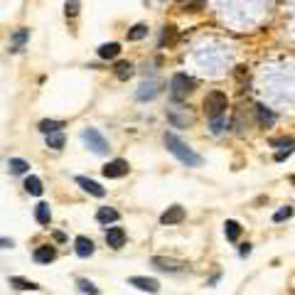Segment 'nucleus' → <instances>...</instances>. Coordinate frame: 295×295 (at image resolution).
Instances as JSON below:
<instances>
[{"instance_id": "f257e3e1", "label": "nucleus", "mask_w": 295, "mask_h": 295, "mask_svg": "<svg viewBox=\"0 0 295 295\" xmlns=\"http://www.w3.org/2000/svg\"><path fill=\"white\" fill-rule=\"evenodd\" d=\"M163 140H165V148H167V150H170L182 165H187V167H199V165H202V158H199L184 140H180L175 133H165Z\"/></svg>"}, {"instance_id": "f03ea898", "label": "nucleus", "mask_w": 295, "mask_h": 295, "mask_svg": "<svg viewBox=\"0 0 295 295\" xmlns=\"http://www.w3.org/2000/svg\"><path fill=\"white\" fill-rule=\"evenodd\" d=\"M227 108H229V98H227L224 91H209L207 94V98H204V114H207L209 121L221 118L227 114Z\"/></svg>"}, {"instance_id": "7ed1b4c3", "label": "nucleus", "mask_w": 295, "mask_h": 295, "mask_svg": "<svg viewBox=\"0 0 295 295\" xmlns=\"http://www.w3.org/2000/svg\"><path fill=\"white\" fill-rule=\"evenodd\" d=\"M197 82L192 77H187V74H175V77L170 79V96L172 101H184L192 91H195Z\"/></svg>"}, {"instance_id": "20e7f679", "label": "nucleus", "mask_w": 295, "mask_h": 295, "mask_svg": "<svg viewBox=\"0 0 295 295\" xmlns=\"http://www.w3.org/2000/svg\"><path fill=\"white\" fill-rule=\"evenodd\" d=\"M82 140L89 145V150L91 153H96V155H106L111 148H108V140L96 131V128H84L82 131Z\"/></svg>"}, {"instance_id": "39448f33", "label": "nucleus", "mask_w": 295, "mask_h": 295, "mask_svg": "<svg viewBox=\"0 0 295 295\" xmlns=\"http://www.w3.org/2000/svg\"><path fill=\"white\" fill-rule=\"evenodd\" d=\"M150 263H153L158 271H167V273H182V271L190 268L187 261H177V258H167V256H153Z\"/></svg>"}, {"instance_id": "423d86ee", "label": "nucleus", "mask_w": 295, "mask_h": 295, "mask_svg": "<svg viewBox=\"0 0 295 295\" xmlns=\"http://www.w3.org/2000/svg\"><path fill=\"white\" fill-rule=\"evenodd\" d=\"M128 172H131V165H128L126 160H121V158H116V160H111V163L103 165V177H108V180L126 177Z\"/></svg>"}, {"instance_id": "0eeeda50", "label": "nucleus", "mask_w": 295, "mask_h": 295, "mask_svg": "<svg viewBox=\"0 0 295 295\" xmlns=\"http://www.w3.org/2000/svg\"><path fill=\"white\" fill-rule=\"evenodd\" d=\"M182 219H184V209H182L180 204H172V207H167V209L160 214V224L172 227V224H180Z\"/></svg>"}, {"instance_id": "6e6552de", "label": "nucleus", "mask_w": 295, "mask_h": 295, "mask_svg": "<svg viewBox=\"0 0 295 295\" xmlns=\"http://www.w3.org/2000/svg\"><path fill=\"white\" fill-rule=\"evenodd\" d=\"M128 283L138 290H145V293H158L160 290V283L155 278H145V276H133V278H128Z\"/></svg>"}, {"instance_id": "1a4fd4ad", "label": "nucleus", "mask_w": 295, "mask_h": 295, "mask_svg": "<svg viewBox=\"0 0 295 295\" xmlns=\"http://www.w3.org/2000/svg\"><path fill=\"white\" fill-rule=\"evenodd\" d=\"M158 94H160L158 82H143V84L138 86V91H135V98H138V101H150V98H155Z\"/></svg>"}, {"instance_id": "9d476101", "label": "nucleus", "mask_w": 295, "mask_h": 295, "mask_svg": "<svg viewBox=\"0 0 295 295\" xmlns=\"http://www.w3.org/2000/svg\"><path fill=\"white\" fill-rule=\"evenodd\" d=\"M77 184L84 190V192H89V195H94V197H106V190L101 187V184L96 182V180H89V177H77Z\"/></svg>"}, {"instance_id": "9b49d317", "label": "nucleus", "mask_w": 295, "mask_h": 295, "mask_svg": "<svg viewBox=\"0 0 295 295\" xmlns=\"http://www.w3.org/2000/svg\"><path fill=\"white\" fill-rule=\"evenodd\" d=\"M106 244H108L111 248H121V246L126 244V231H123L121 227L106 229Z\"/></svg>"}, {"instance_id": "f8f14e48", "label": "nucleus", "mask_w": 295, "mask_h": 295, "mask_svg": "<svg viewBox=\"0 0 295 295\" xmlns=\"http://www.w3.org/2000/svg\"><path fill=\"white\" fill-rule=\"evenodd\" d=\"M32 258L37 263H52L57 258V248L54 246H37L34 253H32Z\"/></svg>"}, {"instance_id": "ddd939ff", "label": "nucleus", "mask_w": 295, "mask_h": 295, "mask_svg": "<svg viewBox=\"0 0 295 295\" xmlns=\"http://www.w3.org/2000/svg\"><path fill=\"white\" fill-rule=\"evenodd\" d=\"M74 251H77V256H82V258H89L94 253V241L89 236H77V241H74Z\"/></svg>"}, {"instance_id": "4468645a", "label": "nucleus", "mask_w": 295, "mask_h": 295, "mask_svg": "<svg viewBox=\"0 0 295 295\" xmlns=\"http://www.w3.org/2000/svg\"><path fill=\"white\" fill-rule=\"evenodd\" d=\"M256 116H258V123H261L263 128H271V126L276 123V114H273L271 108H266L263 103L256 106Z\"/></svg>"}, {"instance_id": "2eb2a0df", "label": "nucleus", "mask_w": 295, "mask_h": 295, "mask_svg": "<svg viewBox=\"0 0 295 295\" xmlns=\"http://www.w3.org/2000/svg\"><path fill=\"white\" fill-rule=\"evenodd\" d=\"M271 145H273V148H280V145L285 148V150L276 153V160H278V163H280V160H285V158H288V155H290V153L295 150V140H293V138H280V140H271Z\"/></svg>"}, {"instance_id": "dca6fc26", "label": "nucleus", "mask_w": 295, "mask_h": 295, "mask_svg": "<svg viewBox=\"0 0 295 295\" xmlns=\"http://www.w3.org/2000/svg\"><path fill=\"white\" fill-rule=\"evenodd\" d=\"M96 221L98 224H114V221H118V212L111 209V207H101L96 212Z\"/></svg>"}, {"instance_id": "f3484780", "label": "nucleus", "mask_w": 295, "mask_h": 295, "mask_svg": "<svg viewBox=\"0 0 295 295\" xmlns=\"http://www.w3.org/2000/svg\"><path fill=\"white\" fill-rule=\"evenodd\" d=\"M118 54H121V45L118 42H106V45L98 47V57L101 59H116Z\"/></svg>"}, {"instance_id": "a211bd4d", "label": "nucleus", "mask_w": 295, "mask_h": 295, "mask_svg": "<svg viewBox=\"0 0 295 295\" xmlns=\"http://www.w3.org/2000/svg\"><path fill=\"white\" fill-rule=\"evenodd\" d=\"M133 64L131 62H116V66H114V74H116V79H121V82H128L131 77H133Z\"/></svg>"}, {"instance_id": "6ab92c4d", "label": "nucleus", "mask_w": 295, "mask_h": 295, "mask_svg": "<svg viewBox=\"0 0 295 295\" xmlns=\"http://www.w3.org/2000/svg\"><path fill=\"white\" fill-rule=\"evenodd\" d=\"M25 190H27L30 195H34V197H40L42 190H45V187H42V180H40V177H34V175H30V177L25 180Z\"/></svg>"}, {"instance_id": "aec40b11", "label": "nucleus", "mask_w": 295, "mask_h": 295, "mask_svg": "<svg viewBox=\"0 0 295 295\" xmlns=\"http://www.w3.org/2000/svg\"><path fill=\"white\" fill-rule=\"evenodd\" d=\"M10 285L17 288V290H40V285L27 280V278H20V276H10Z\"/></svg>"}, {"instance_id": "412c9836", "label": "nucleus", "mask_w": 295, "mask_h": 295, "mask_svg": "<svg viewBox=\"0 0 295 295\" xmlns=\"http://www.w3.org/2000/svg\"><path fill=\"white\" fill-rule=\"evenodd\" d=\"M34 219L40 221V224H49V219H52V212H49V204L40 202L34 207Z\"/></svg>"}, {"instance_id": "4be33fe9", "label": "nucleus", "mask_w": 295, "mask_h": 295, "mask_svg": "<svg viewBox=\"0 0 295 295\" xmlns=\"http://www.w3.org/2000/svg\"><path fill=\"white\" fill-rule=\"evenodd\" d=\"M8 170H10L13 175H25V172L30 170V163H25L22 158H10V160H8Z\"/></svg>"}, {"instance_id": "5701e85b", "label": "nucleus", "mask_w": 295, "mask_h": 295, "mask_svg": "<svg viewBox=\"0 0 295 295\" xmlns=\"http://www.w3.org/2000/svg\"><path fill=\"white\" fill-rule=\"evenodd\" d=\"M27 37H30V30H17L13 34V45H10V52H20L22 45L27 42Z\"/></svg>"}, {"instance_id": "b1692460", "label": "nucleus", "mask_w": 295, "mask_h": 295, "mask_svg": "<svg viewBox=\"0 0 295 295\" xmlns=\"http://www.w3.org/2000/svg\"><path fill=\"white\" fill-rule=\"evenodd\" d=\"M224 234H227V239H229V241H236V239L241 236V227H239V221L227 219V224H224Z\"/></svg>"}, {"instance_id": "393cba45", "label": "nucleus", "mask_w": 295, "mask_h": 295, "mask_svg": "<svg viewBox=\"0 0 295 295\" xmlns=\"http://www.w3.org/2000/svg\"><path fill=\"white\" fill-rule=\"evenodd\" d=\"M143 37H148V25H133L128 30V40L131 42H138V40H143Z\"/></svg>"}, {"instance_id": "a878e982", "label": "nucleus", "mask_w": 295, "mask_h": 295, "mask_svg": "<svg viewBox=\"0 0 295 295\" xmlns=\"http://www.w3.org/2000/svg\"><path fill=\"white\" fill-rule=\"evenodd\" d=\"M62 128H64V123H62V121H49V118H47V121H42V123H40V131H42L45 135H49V133H59Z\"/></svg>"}, {"instance_id": "bb28decb", "label": "nucleus", "mask_w": 295, "mask_h": 295, "mask_svg": "<svg viewBox=\"0 0 295 295\" xmlns=\"http://www.w3.org/2000/svg\"><path fill=\"white\" fill-rule=\"evenodd\" d=\"M177 40V30L172 27V25H167L165 30H163V34H160V47H165V45H172Z\"/></svg>"}, {"instance_id": "cd10ccee", "label": "nucleus", "mask_w": 295, "mask_h": 295, "mask_svg": "<svg viewBox=\"0 0 295 295\" xmlns=\"http://www.w3.org/2000/svg\"><path fill=\"white\" fill-rule=\"evenodd\" d=\"M47 148H52V150H62V148H64V135H62V131L47 135Z\"/></svg>"}, {"instance_id": "c85d7f7f", "label": "nucleus", "mask_w": 295, "mask_h": 295, "mask_svg": "<svg viewBox=\"0 0 295 295\" xmlns=\"http://www.w3.org/2000/svg\"><path fill=\"white\" fill-rule=\"evenodd\" d=\"M77 285H79V290H82V293H86V295H96V293H98V288H96L91 280H86V278H79V280H77Z\"/></svg>"}, {"instance_id": "c756f323", "label": "nucleus", "mask_w": 295, "mask_h": 295, "mask_svg": "<svg viewBox=\"0 0 295 295\" xmlns=\"http://www.w3.org/2000/svg\"><path fill=\"white\" fill-rule=\"evenodd\" d=\"M64 13H66V17H77L79 15V0H66Z\"/></svg>"}, {"instance_id": "7c9ffc66", "label": "nucleus", "mask_w": 295, "mask_h": 295, "mask_svg": "<svg viewBox=\"0 0 295 295\" xmlns=\"http://www.w3.org/2000/svg\"><path fill=\"white\" fill-rule=\"evenodd\" d=\"M293 216V207H283V209H278L276 214H273V221H278V224H280V221H285V219H290Z\"/></svg>"}, {"instance_id": "2f4dec72", "label": "nucleus", "mask_w": 295, "mask_h": 295, "mask_svg": "<svg viewBox=\"0 0 295 295\" xmlns=\"http://www.w3.org/2000/svg\"><path fill=\"white\" fill-rule=\"evenodd\" d=\"M167 121L175 123V126H190V123H192L190 116H175V114H167Z\"/></svg>"}, {"instance_id": "473e14b6", "label": "nucleus", "mask_w": 295, "mask_h": 295, "mask_svg": "<svg viewBox=\"0 0 295 295\" xmlns=\"http://www.w3.org/2000/svg\"><path fill=\"white\" fill-rule=\"evenodd\" d=\"M221 131H224V121H221V118H214V121H212V133L219 135Z\"/></svg>"}, {"instance_id": "72a5a7b5", "label": "nucleus", "mask_w": 295, "mask_h": 295, "mask_svg": "<svg viewBox=\"0 0 295 295\" xmlns=\"http://www.w3.org/2000/svg\"><path fill=\"white\" fill-rule=\"evenodd\" d=\"M248 253H251V244H244V246L239 248V256H241V258H246Z\"/></svg>"}, {"instance_id": "f704fd0d", "label": "nucleus", "mask_w": 295, "mask_h": 295, "mask_svg": "<svg viewBox=\"0 0 295 295\" xmlns=\"http://www.w3.org/2000/svg\"><path fill=\"white\" fill-rule=\"evenodd\" d=\"M54 241H57V244H64V241H66V234H62V231H54Z\"/></svg>"}, {"instance_id": "c9c22d12", "label": "nucleus", "mask_w": 295, "mask_h": 295, "mask_svg": "<svg viewBox=\"0 0 295 295\" xmlns=\"http://www.w3.org/2000/svg\"><path fill=\"white\" fill-rule=\"evenodd\" d=\"M0 244H3V248H10V246H13V241H10V239H3Z\"/></svg>"}, {"instance_id": "e433bc0d", "label": "nucleus", "mask_w": 295, "mask_h": 295, "mask_svg": "<svg viewBox=\"0 0 295 295\" xmlns=\"http://www.w3.org/2000/svg\"><path fill=\"white\" fill-rule=\"evenodd\" d=\"M290 182H293V184H295V175H290Z\"/></svg>"}, {"instance_id": "4c0bfd02", "label": "nucleus", "mask_w": 295, "mask_h": 295, "mask_svg": "<svg viewBox=\"0 0 295 295\" xmlns=\"http://www.w3.org/2000/svg\"><path fill=\"white\" fill-rule=\"evenodd\" d=\"M180 3H184V0H180Z\"/></svg>"}]
</instances>
